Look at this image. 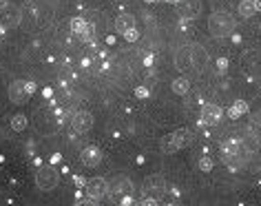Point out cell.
<instances>
[{
  "label": "cell",
  "instance_id": "1",
  "mask_svg": "<svg viewBox=\"0 0 261 206\" xmlns=\"http://www.w3.org/2000/svg\"><path fill=\"white\" fill-rule=\"evenodd\" d=\"M208 31H211L213 38H228L234 31V18L232 14L219 9L213 11L211 18H208Z\"/></svg>",
  "mask_w": 261,
  "mask_h": 206
},
{
  "label": "cell",
  "instance_id": "2",
  "mask_svg": "<svg viewBox=\"0 0 261 206\" xmlns=\"http://www.w3.org/2000/svg\"><path fill=\"white\" fill-rule=\"evenodd\" d=\"M36 91V85L34 82H24V80H14L9 85L7 89V95H9V100L14 102V105H24L29 98H31V93Z\"/></svg>",
  "mask_w": 261,
  "mask_h": 206
},
{
  "label": "cell",
  "instance_id": "3",
  "mask_svg": "<svg viewBox=\"0 0 261 206\" xmlns=\"http://www.w3.org/2000/svg\"><path fill=\"white\" fill-rule=\"evenodd\" d=\"M58 182H60V175H58L56 169H51V166H42V169H38L36 184H38V189L40 191H44V193L54 191L58 186Z\"/></svg>",
  "mask_w": 261,
  "mask_h": 206
},
{
  "label": "cell",
  "instance_id": "4",
  "mask_svg": "<svg viewBox=\"0 0 261 206\" xmlns=\"http://www.w3.org/2000/svg\"><path fill=\"white\" fill-rule=\"evenodd\" d=\"M20 20H22V11L16 7V5H3L0 7V24H3L5 29H14V27H18L20 24Z\"/></svg>",
  "mask_w": 261,
  "mask_h": 206
},
{
  "label": "cell",
  "instance_id": "5",
  "mask_svg": "<svg viewBox=\"0 0 261 206\" xmlns=\"http://www.w3.org/2000/svg\"><path fill=\"white\" fill-rule=\"evenodd\" d=\"M84 191H87V197H91L93 202H100V199L109 193V182L104 177L87 179V184H84Z\"/></svg>",
  "mask_w": 261,
  "mask_h": 206
},
{
  "label": "cell",
  "instance_id": "6",
  "mask_svg": "<svg viewBox=\"0 0 261 206\" xmlns=\"http://www.w3.org/2000/svg\"><path fill=\"white\" fill-rule=\"evenodd\" d=\"M164 193H166V179L162 175H148L144 179V195L146 197L158 199V197L164 195Z\"/></svg>",
  "mask_w": 261,
  "mask_h": 206
},
{
  "label": "cell",
  "instance_id": "7",
  "mask_svg": "<svg viewBox=\"0 0 261 206\" xmlns=\"http://www.w3.org/2000/svg\"><path fill=\"white\" fill-rule=\"evenodd\" d=\"M71 31H73L82 42H93L95 40V27L89 24L87 20H82V18H73V20H71Z\"/></svg>",
  "mask_w": 261,
  "mask_h": 206
},
{
  "label": "cell",
  "instance_id": "8",
  "mask_svg": "<svg viewBox=\"0 0 261 206\" xmlns=\"http://www.w3.org/2000/svg\"><path fill=\"white\" fill-rule=\"evenodd\" d=\"M221 153H224V162L232 166L234 162H239V160L244 158V142H239V140H228L224 144V149H221Z\"/></svg>",
  "mask_w": 261,
  "mask_h": 206
},
{
  "label": "cell",
  "instance_id": "9",
  "mask_svg": "<svg viewBox=\"0 0 261 206\" xmlns=\"http://www.w3.org/2000/svg\"><path fill=\"white\" fill-rule=\"evenodd\" d=\"M91 126H93V115H91L89 111L73 113V118H71V128H73V133H77V135L89 133Z\"/></svg>",
  "mask_w": 261,
  "mask_h": 206
},
{
  "label": "cell",
  "instance_id": "10",
  "mask_svg": "<svg viewBox=\"0 0 261 206\" xmlns=\"http://www.w3.org/2000/svg\"><path fill=\"white\" fill-rule=\"evenodd\" d=\"M188 49H191V58H193V67H195V71H204V69L208 67V51L201 47L199 42H193V44H188Z\"/></svg>",
  "mask_w": 261,
  "mask_h": 206
},
{
  "label": "cell",
  "instance_id": "11",
  "mask_svg": "<svg viewBox=\"0 0 261 206\" xmlns=\"http://www.w3.org/2000/svg\"><path fill=\"white\" fill-rule=\"evenodd\" d=\"M175 67H177V71H179V73L195 71V67H193V58H191V49H188V47L177 49V54H175Z\"/></svg>",
  "mask_w": 261,
  "mask_h": 206
},
{
  "label": "cell",
  "instance_id": "12",
  "mask_svg": "<svg viewBox=\"0 0 261 206\" xmlns=\"http://www.w3.org/2000/svg\"><path fill=\"white\" fill-rule=\"evenodd\" d=\"M177 11H179L181 18H186V20H193V18L199 16L201 3H199V0H179V3H177Z\"/></svg>",
  "mask_w": 261,
  "mask_h": 206
},
{
  "label": "cell",
  "instance_id": "13",
  "mask_svg": "<svg viewBox=\"0 0 261 206\" xmlns=\"http://www.w3.org/2000/svg\"><path fill=\"white\" fill-rule=\"evenodd\" d=\"M221 118H224V109L217 107V105H206L204 109H201V122L208 124V126L219 124Z\"/></svg>",
  "mask_w": 261,
  "mask_h": 206
},
{
  "label": "cell",
  "instance_id": "14",
  "mask_svg": "<svg viewBox=\"0 0 261 206\" xmlns=\"http://www.w3.org/2000/svg\"><path fill=\"white\" fill-rule=\"evenodd\" d=\"M109 193H111V197L133 195V182L126 177H120V179H115L113 184H109Z\"/></svg>",
  "mask_w": 261,
  "mask_h": 206
},
{
  "label": "cell",
  "instance_id": "15",
  "mask_svg": "<svg viewBox=\"0 0 261 206\" xmlns=\"http://www.w3.org/2000/svg\"><path fill=\"white\" fill-rule=\"evenodd\" d=\"M102 151L97 149V146H87V149L82 151V156H80V160H82V164L84 166H89V169H95V166H100L102 164Z\"/></svg>",
  "mask_w": 261,
  "mask_h": 206
},
{
  "label": "cell",
  "instance_id": "16",
  "mask_svg": "<svg viewBox=\"0 0 261 206\" xmlns=\"http://www.w3.org/2000/svg\"><path fill=\"white\" fill-rule=\"evenodd\" d=\"M173 142L177 149H188V146L193 144V131L191 128H177V131L173 133Z\"/></svg>",
  "mask_w": 261,
  "mask_h": 206
},
{
  "label": "cell",
  "instance_id": "17",
  "mask_svg": "<svg viewBox=\"0 0 261 206\" xmlns=\"http://www.w3.org/2000/svg\"><path fill=\"white\" fill-rule=\"evenodd\" d=\"M113 27H115L117 34H122V36H124L126 31H130V29L135 27V18L130 16V14H120V16L115 18V24H113Z\"/></svg>",
  "mask_w": 261,
  "mask_h": 206
},
{
  "label": "cell",
  "instance_id": "18",
  "mask_svg": "<svg viewBox=\"0 0 261 206\" xmlns=\"http://www.w3.org/2000/svg\"><path fill=\"white\" fill-rule=\"evenodd\" d=\"M244 113H248V105H246L244 100H234V102H232V107L228 109V115H230L232 120L241 118V115H244Z\"/></svg>",
  "mask_w": 261,
  "mask_h": 206
},
{
  "label": "cell",
  "instance_id": "19",
  "mask_svg": "<svg viewBox=\"0 0 261 206\" xmlns=\"http://www.w3.org/2000/svg\"><path fill=\"white\" fill-rule=\"evenodd\" d=\"M254 14H257L254 0H241V3H239V16L241 18H252Z\"/></svg>",
  "mask_w": 261,
  "mask_h": 206
},
{
  "label": "cell",
  "instance_id": "20",
  "mask_svg": "<svg viewBox=\"0 0 261 206\" xmlns=\"http://www.w3.org/2000/svg\"><path fill=\"white\" fill-rule=\"evenodd\" d=\"M171 89H173V93H177V95H186L188 91H191V82H188L186 78H175Z\"/></svg>",
  "mask_w": 261,
  "mask_h": 206
},
{
  "label": "cell",
  "instance_id": "21",
  "mask_svg": "<svg viewBox=\"0 0 261 206\" xmlns=\"http://www.w3.org/2000/svg\"><path fill=\"white\" fill-rule=\"evenodd\" d=\"M27 124H29V120L24 118L22 113H16L14 118H11V122H9V126L14 128L16 133H20V131H24V128H27Z\"/></svg>",
  "mask_w": 261,
  "mask_h": 206
},
{
  "label": "cell",
  "instance_id": "22",
  "mask_svg": "<svg viewBox=\"0 0 261 206\" xmlns=\"http://www.w3.org/2000/svg\"><path fill=\"white\" fill-rule=\"evenodd\" d=\"M160 151H162V153H166V156H171V153L179 151L177 146H175V142H173V133H171V135H166V138L162 140V146H160Z\"/></svg>",
  "mask_w": 261,
  "mask_h": 206
},
{
  "label": "cell",
  "instance_id": "23",
  "mask_svg": "<svg viewBox=\"0 0 261 206\" xmlns=\"http://www.w3.org/2000/svg\"><path fill=\"white\" fill-rule=\"evenodd\" d=\"M199 169L204 171V173H211V171H213V160H211V158H201Z\"/></svg>",
  "mask_w": 261,
  "mask_h": 206
},
{
  "label": "cell",
  "instance_id": "24",
  "mask_svg": "<svg viewBox=\"0 0 261 206\" xmlns=\"http://www.w3.org/2000/svg\"><path fill=\"white\" fill-rule=\"evenodd\" d=\"M248 142H250V144H248V149H254V151L261 149V138H254V135H248Z\"/></svg>",
  "mask_w": 261,
  "mask_h": 206
},
{
  "label": "cell",
  "instance_id": "25",
  "mask_svg": "<svg viewBox=\"0 0 261 206\" xmlns=\"http://www.w3.org/2000/svg\"><path fill=\"white\" fill-rule=\"evenodd\" d=\"M124 36H126V40H128V42H135V40H138V38H140V31L133 27L130 31H126V34H124Z\"/></svg>",
  "mask_w": 261,
  "mask_h": 206
},
{
  "label": "cell",
  "instance_id": "26",
  "mask_svg": "<svg viewBox=\"0 0 261 206\" xmlns=\"http://www.w3.org/2000/svg\"><path fill=\"white\" fill-rule=\"evenodd\" d=\"M135 95H138V98H146V95H148V89H146V87H138V89H135Z\"/></svg>",
  "mask_w": 261,
  "mask_h": 206
},
{
  "label": "cell",
  "instance_id": "27",
  "mask_svg": "<svg viewBox=\"0 0 261 206\" xmlns=\"http://www.w3.org/2000/svg\"><path fill=\"white\" fill-rule=\"evenodd\" d=\"M226 67H228V60H226V58H221V60H217V69H221V71H224Z\"/></svg>",
  "mask_w": 261,
  "mask_h": 206
},
{
  "label": "cell",
  "instance_id": "28",
  "mask_svg": "<svg viewBox=\"0 0 261 206\" xmlns=\"http://www.w3.org/2000/svg\"><path fill=\"white\" fill-rule=\"evenodd\" d=\"M75 179V186H84V184H87V179H84V177H73Z\"/></svg>",
  "mask_w": 261,
  "mask_h": 206
},
{
  "label": "cell",
  "instance_id": "29",
  "mask_svg": "<svg viewBox=\"0 0 261 206\" xmlns=\"http://www.w3.org/2000/svg\"><path fill=\"white\" fill-rule=\"evenodd\" d=\"M254 7H257V11H261V0H254Z\"/></svg>",
  "mask_w": 261,
  "mask_h": 206
},
{
  "label": "cell",
  "instance_id": "30",
  "mask_svg": "<svg viewBox=\"0 0 261 206\" xmlns=\"http://www.w3.org/2000/svg\"><path fill=\"white\" fill-rule=\"evenodd\" d=\"M5 31H7V29H5V27H3V24H0V40H3V36H5Z\"/></svg>",
  "mask_w": 261,
  "mask_h": 206
},
{
  "label": "cell",
  "instance_id": "31",
  "mask_svg": "<svg viewBox=\"0 0 261 206\" xmlns=\"http://www.w3.org/2000/svg\"><path fill=\"white\" fill-rule=\"evenodd\" d=\"M3 5H7V0H0V7H3Z\"/></svg>",
  "mask_w": 261,
  "mask_h": 206
},
{
  "label": "cell",
  "instance_id": "32",
  "mask_svg": "<svg viewBox=\"0 0 261 206\" xmlns=\"http://www.w3.org/2000/svg\"><path fill=\"white\" fill-rule=\"evenodd\" d=\"M146 3H153V0H146Z\"/></svg>",
  "mask_w": 261,
  "mask_h": 206
}]
</instances>
